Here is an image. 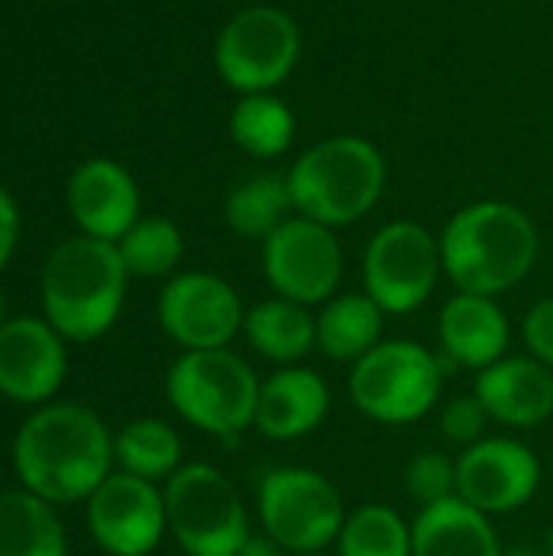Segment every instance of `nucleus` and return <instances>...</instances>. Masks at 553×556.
Returning a JSON list of instances; mask_svg holds the SVG:
<instances>
[{
  "mask_svg": "<svg viewBox=\"0 0 553 556\" xmlns=\"http://www.w3.org/2000/svg\"><path fill=\"white\" fill-rule=\"evenodd\" d=\"M290 556H323V554H290Z\"/></svg>",
  "mask_w": 553,
  "mask_h": 556,
  "instance_id": "obj_36",
  "label": "nucleus"
},
{
  "mask_svg": "<svg viewBox=\"0 0 553 556\" xmlns=\"http://www.w3.org/2000/svg\"><path fill=\"white\" fill-rule=\"evenodd\" d=\"M293 212L326 228L365 218L385 192V156L365 137H329L306 147L287 173Z\"/></svg>",
  "mask_w": 553,
  "mask_h": 556,
  "instance_id": "obj_3",
  "label": "nucleus"
},
{
  "mask_svg": "<svg viewBox=\"0 0 553 556\" xmlns=\"http://www.w3.org/2000/svg\"><path fill=\"white\" fill-rule=\"evenodd\" d=\"M336 547L339 556H414V534L394 508L362 505L345 515Z\"/></svg>",
  "mask_w": 553,
  "mask_h": 556,
  "instance_id": "obj_27",
  "label": "nucleus"
},
{
  "mask_svg": "<svg viewBox=\"0 0 553 556\" xmlns=\"http://www.w3.org/2000/svg\"><path fill=\"white\" fill-rule=\"evenodd\" d=\"M492 420L518 430H535L553 417V371L531 355H515L489 365L473 391Z\"/></svg>",
  "mask_w": 553,
  "mask_h": 556,
  "instance_id": "obj_17",
  "label": "nucleus"
},
{
  "mask_svg": "<svg viewBox=\"0 0 553 556\" xmlns=\"http://www.w3.org/2000/svg\"><path fill=\"white\" fill-rule=\"evenodd\" d=\"M121 261L134 277H163L183 257V235L169 218H143L117 241Z\"/></svg>",
  "mask_w": 553,
  "mask_h": 556,
  "instance_id": "obj_28",
  "label": "nucleus"
},
{
  "mask_svg": "<svg viewBox=\"0 0 553 556\" xmlns=\"http://www.w3.org/2000/svg\"><path fill=\"white\" fill-rule=\"evenodd\" d=\"M127 267L117 244L72 238L59 244L42 270V306L55 332L88 342L111 329L121 313Z\"/></svg>",
  "mask_w": 553,
  "mask_h": 556,
  "instance_id": "obj_4",
  "label": "nucleus"
},
{
  "mask_svg": "<svg viewBox=\"0 0 553 556\" xmlns=\"http://www.w3.org/2000/svg\"><path fill=\"white\" fill-rule=\"evenodd\" d=\"M492 417L486 410V404L476 397V394H460L453 397L443 414H440V430L447 440L460 443V446H473L479 440H486V430H489Z\"/></svg>",
  "mask_w": 553,
  "mask_h": 556,
  "instance_id": "obj_30",
  "label": "nucleus"
},
{
  "mask_svg": "<svg viewBox=\"0 0 553 556\" xmlns=\"http://www.w3.org/2000/svg\"><path fill=\"white\" fill-rule=\"evenodd\" d=\"M114 443L104 424L75 404H55L33 414L16 433L13 463L26 485L42 502L91 498L108 479Z\"/></svg>",
  "mask_w": 553,
  "mask_h": 556,
  "instance_id": "obj_1",
  "label": "nucleus"
},
{
  "mask_svg": "<svg viewBox=\"0 0 553 556\" xmlns=\"http://www.w3.org/2000/svg\"><path fill=\"white\" fill-rule=\"evenodd\" d=\"M0 556H65L59 518L33 492L0 495Z\"/></svg>",
  "mask_w": 553,
  "mask_h": 556,
  "instance_id": "obj_24",
  "label": "nucleus"
},
{
  "mask_svg": "<svg viewBox=\"0 0 553 556\" xmlns=\"http://www.w3.org/2000/svg\"><path fill=\"white\" fill-rule=\"evenodd\" d=\"M68 208L88 238L114 244L137 225L140 195L124 166L91 160L68 182Z\"/></svg>",
  "mask_w": 553,
  "mask_h": 556,
  "instance_id": "obj_18",
  "label": "nucleus"
},
{
  "mask_svg": "<svg viewBox=\"0 0 553 556\" xmlns=\"http://www.w3.org/2000/svg\"><path fill=\"white\" fill-rule=\"evenodd\" d=\"M541 238L535 222L512 202H473L460 208L443 235V274L456 293L499 296L515 290L538 261Z\"/></svg>",
  "mask_w": 553,
  "mask_h": 556,
  "instance_id": "obj_2",
  "label": "nucleus"
},
{
  "mask_svg": "<svg viewBox=\"0 0 553 556\" xmlns=\"http://www.w3.org/2000/svg\"><path fill=\"white\" fill-rule=\"evenodd\" d=\"M231 140L257 156V160H277L293 143V111L274 94H241V101L231 111Z\"/></svg>",
  "mask_w": 553,
  "mask_h": 556,
  "instance_id": "obj_25",
  "label": "nucleus"
},
{
  "mask_svg": "<svg viewBox=\"0 0 553 556\" xmlns=\"http://www.w3.org/2000/svg\"><path fill=\"white\" fill-rule=\"evenodd\" d=\"M114 456L124 466V472L147 479V482H156V479H169L179 469L183 443L169 424L143 417V420L127 424L117 433Z\"/></svg>",
  "mask_w": 553,
  "mask_h": 556,
  "instance_id": "obj_26",
  "label": "nucleus"
},
{
  "mask_svg": "<svg viewBox=\"0 0 553 556\" xmlns=\"http://www.w3.org/2000/svg\"><path fill=\"white\" fill-rule=\"evenodd\" d=\"M0 329H3V303H0Z\"/></svg>",
  "mask_w": 553,
  "mask_h": 556,
  "instance_id": "obj_35",
  "label": "nucleus"
},
{
  "mask_svg": "<svg viewBox=\"0 0 553 556\" xmlns=\"http://www.w3.org/2000/svg\"><path fill=\"white\" fill-rule=\"evenodd\" d=\"M345 515L342 492L316 469H274L257 489L261 528L284 554H323L339 538Z\"/></svg>",
  "mask_w": 553,
  "mask_h": 556,
  "instance_id": "obj_8",
  "label": "nucleus"
},
{
  "mask_svg": "<svg viewBox=\"0 0 553 556\" xmlns=\"http://www.w3.org/2000/svg\"><path fill=\"white\" fill-rule=\"evenodd\" d=\"M293 212L287 176L277 173H254L238 182L225 199V222L235 235L251 241H267Z\"/></svg>",
  "mask_w": 553,
  "mask_h": 556,
  "instance_id": "obj_23",
  "label": "nucleus"
},
{
  "mask_svg": "<svg viewBox=\"0 0 553 556\" xmlns=\"http://www.w3.org/2000/svg\"><path fill=\"white\" fill-rule=\"evenodd\" d=\"M300 26L297 20L271 3L238 10L215 42V68L228 88L241 94L274 91L290 78L300 62Z\"/></svg>",
  "mask_w": 553,
  "mask_h": 556,
  "instance_id": "obj_9",
  "label": "nucleus"
},
{
  "mask_svg": "<svg viewBox=\"0 0 553 556\" xmlns=\"http://www.w3.org/2000/svg\"><path fill=\"white\" fill-rule=\"evenodd\" d=\"M166 528L189 556H235L248 541V511L225 472L209 463L179 466L163 489Z\"/></svg>",
  "mask_w": 553,
  "mask_h": 556,
  "instance_id": "obj_7",
  "label": "nucleus"
},
{
  "mask_svg": "<svg viewBox=\"0 0 553 556\" xmlns=\"http://www.w3.org/2000/svg\"><path fill=\"white\" fill-rule=\"evenodd\" d=\"M440 355L450 368L486 371L489 365L505 358L512 329L505 309L492 296L456 293L443 303L437 319Z\"/></svg>",
  "mask_w": 553,
  "mask_h": 556,
  "instance_id": "obj_16",
  "label": "nucleus"
},
{
  "mask_svg": "<svg viewBox=\"0 0 553 556\" xmlns=\"http://www.w3.org/2000/svg\"><path fill=\"white\" fill-rule=\"evenodd\" d=\"M160 326L186 352L228 349V342L244 329V306L228 280L192 270L163 287Z\"/></svg>",
  "mask_w": 553,
  "mask_h": 556,
  "instance_id": "obj_12",
  "label": "nucleus"
},
{
  "mask_svg": "<svg viewBox=\"0 0 553 556\" xmlns=\"http://www.w3.org/2000/svg\"><path fill=\"white\" fill-rule=\"evenodd\" d=\"M505 556H541L538 551H531V547H512V551H505Z\"/></svg>",
  "mask_w": 553,
  "mask_h": 556,
  "instance_id": "obj_34",
  "label": "nucleus"
},
{
  "mask_svg": "<svg viewBox=\"0 0 553 556\" xmlns=\"http://www.w3.org/2000/svg\"><path fill=\"white\" fill-rule=\"evenodd\" d=\"M447 371L450 362L443 355L411 339H391L352 365L349 397L365 417L404 427L437 407Z\"/></svg>",
  "mask_w": 553,
  "mask_h": 556,
  "instance_id": "obj_6",
  "label": "nucleus"
},
{
  "mask_svg": "<svg viewBox=\"0 0 553 556\" xmlns=\"http://www.w3.org/2000/svg\"><path fill=\"white\" fill-rule=\"evenodd\" d=\"M16 228H20V222H16V205H13V199L0 189V267H3V264L10 261V254H13Z\"/></svg>",
  "mask_w": 553,
  "mask_h": 556,
  "instance_id": "obj_32",
  "label": "nucleus"
},
{
  "mask_svg": "<svg viewBox=\"0 0 553 556\" xmlns=\"http://www.w3.org/2000/svg\"><path fill=\"white\" fill-rule=\"evenodd\" d=\"M385 309L368 293H336L316 316V349L332 362H359L381 345Z\"/></svg>",
  "mask_w": 553,
  "mask_h": 556,
  "instance_id": "obj_21",
  "label": "nucleus"
},
{
  "mask_svg": "<svg viewBox=\"0 0 553 556\" xmlns=\"http://www.w3.org/2000/svg\"><path fill=\"white\" fill-rule=\"evenodd\" d=\"M241 332L248 345L274 365H293L316 349V316L310 306L284 296L251 306L244 313Z\"/></svg>",
  "mask_w": 553,
  "mask_h": 556,
  "instance_id": "obj_22",
  "label": "nucleus"
},
{
  "mask_svg": "<svg viewBox=\"0 0 553 556\" xmlns=\"http://www.w3.org/2000/svg\"><path fill=\"white\" fill-rule=\"evenodd\" d=\"M538 485L541 463L535 450L508 437L479 440L456 459V498L489 518L525 508Z\"/></svg>",
  "mask_w": 553,
  "mask_h": 556,
  "instance_id": "obj_13",
  "label": "nucleus"
},
{
  "mask_svg": "<svg viewBox=\"0 0 553 556\" xmlns=\"http://www.w3.org/2000/svg\"><path fill=\"white\" fill-rule=\"evenodd\" d=\"M440 274V238L417 222H388L365 248V293L385 309V316H407L420 309L433 296Z\"/></svg>",
  "mask_w": 553,
  "mask_h": 556,
  "instance_id": "obj_10",
  "label": "nucleus"
},
{
  "mask_svg": "<svg viewBox=\"0 0 553 556\" xmlns=\"http://www.w3.org/2000/svg\"><path fill=\"white\" fill-rule=\"evenodd\" d=\"M525 345L531 358L548 365L553 371V296L538 300L525 316Z\"/></svg>",
  "mask_w": 553,
  "mask_h": 556,
  "instance_id": "obj_31",
  "label": "nucleus"
},
{
  "mask_svg": "<svg viewBox=\"0 0 553 556\" xmlns=\"http://www.w3.org/2000/svg\"><path fill=\"white\" fill-rule=\"evenodd\" d=\"M261 378L231 349L186 352L166 375V397L176 414L202 433L235 440L254 427Z\"/></svg>",
  "mask_w": 553,
  "mask_h": 556,
  "instance_id": "obj_5",
  "label": "nucleus"
},
{
  "mask_svg": "<svg viewBox=\"0 0 553 556\" xmlns=\"http://www.w3.org/2000/svg\"><path fill=\"white\" fill-rule=\"evenodd\" d=\"M411 534L414 556H505L492 518L476 511L463 498H447L420 508Z\"/></svg>",
  "mask_w": 553,
  "mask_h": 556,
  "instance_id": "obj_20",
  "label": "nucleus"
},
{
  "mask_svg": "<svg viewBox=\"0 0 553 556\" xmlns=\"http://www.w3.org/2000/svg\"><path fill=\"white\" fill-rule=\"evenodd\" d=\"M235 556H284V551L264 534V538H257V534H248V541L241 544V551Z\"/></svg>",
  "mask_w": 553,
  "mask_h": 556,
  "instance_id": "obj_33",
  "label": "nucleus"
},
{
  "mask_svg": "<svg viewBox=\"0 0 553 556\" xmlns=\"http://www.w3.org/2000/svg\"><path fill=\"white\" fill-rule=\"evenodd\" d=\"M65 375L59 336L39 319H13L0 329V391L20 404L55 394Z\"/></svg>",
  "mask_w": 553,
  "mask_h": 556,
  "instance_id": "obj_15",
  "label": "nucleus"
},
{
  "mask_svg": "<svg viewBox=\"0 0 553 556\" xmlns=\"http://www.w3.org/2000/svg\"><path fill=\"white\" fill-rule=\"evenodd\" d=\"M88 525L111 556H147L166 531V505L153 482L117 472L88 498Z\"/></svg>",
  "mask_w": 553,
  "mask_h": 556,
  "instance_id": "obj_14",
  "label": "nucleus"
},
{
  "mask_svg": "<svg viewBox=\"0 0 553 556\" xmlns=\"http://www.w3.org/2000/svg\"><path fill=\"white\" fill-rule=\"evenodd\" d=\"M271 290L300 306H323L342 283V244L332 228L303 215L287 218L261 251Z\"/></svg>",
  "mask_w": 553,
  "mask_h": 556,
  "instance_id": "obj_11",
  "label": "nucleus"
},
{
  "mask_svg": "<svg viewBox=\"0 0 553 556\" xmlns=\"http://www.w3.org/2000/svg\"><path fill=\"white\" fill-rule=\"evenodd\" d=\"M329 388L310 368H280L261 381L254 430L274 443H290L313 433L329 414Z\"/></svg>",
  "mask_w": 553,
  "mask_h": 556,
  "instance_id": "obj_19",
  "label": "nucleus"
},
{
  "mask_svg": "<svg viewBox=\"0 0 553 556\" xmlns=\"http://www.w3.org/2000/svg\"><path fill=\"white\" fill-rule=\"evenodd\" d=\"M404 485H407V495L420 502L424 508L456 498V463L447 459L443 453H420L407 463Z\"/></svg>",
  "mask_w": 553,
  "mask_h": 556,
  "instance_id": "obj_29",
  "label": "nucleus"
}]
</instances>
